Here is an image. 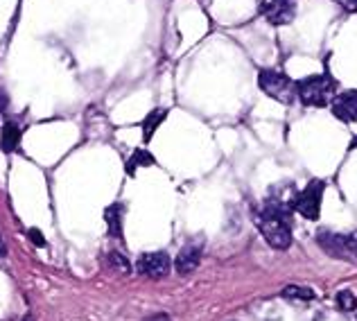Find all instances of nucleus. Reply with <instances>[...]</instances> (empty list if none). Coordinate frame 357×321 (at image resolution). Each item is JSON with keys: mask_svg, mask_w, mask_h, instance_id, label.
Returning a JSON list of instances; mask_svg holds the SVG:
<instances>
[{"mask_svg": "<svg viewBox=\"0 0 357 321\" xmlns=\"http://www.w3.org/2000/svg\"><path fill=\"white\" fill-rule=\"evenodd\" d=\"M258 87L262 93L269 98H274L280 105H294L296 100V84L287 77L283 70H274V68H265L258 73Z\"/></svg>", "mask_w": 357, "mask_h": 321, "instance_id": "7ed1b4c3", "label": "nucleus"}, {"mask_svg": "<svg viewBox=\"0 0 357 321\" xmlns=\"http://www.w3.org/2000/svg\"><path fill=\"white\" fill-rule=\"evenodd\" d=\"M289 213H292V206L274 200L267 202L265 209L256 213V224L269 247L283 251L292 244V217Z\"/></svg>", "mask_w": 357, "mask_h": 321, "instance_id": "f257e3e1", "label": "nucleus"}, {"mask_svg": "<svg viewBox=\"0 0 357 321\" xmlns=\"http://www.w3.org/2000/svg\"><path fill=\"white\" fill-rule=\"evenodd\" d=\"M337 301H340V308L342 310H349V313L357 308V299H355L353 292H349V290L340 292V294H337Z\"/></svg>", "mask_w": 357, "mask_h": 321, "instance_id": "2eb2a0df", "label": "nucleus"}, {"mask_svg": "<svg viewBox=\"0 0 357 321\" xmlns=\"http://www.w3.org/2000/svg\"><path fill=\"white\" fill-rule=\"evenodd\" d=\"M27 235H30V240L34 244H39V247H45V240H43V235H41L39 229H30V231H27Z\"/></svg>", "mask_w": 357, "mask_h": 321, "instance_id": "f3484780", "label": "nucleus"}, {"mask_svg": "<svg viewBox=\"0 0 357 321\" xmlns=\"http://www.w3.org/2000/svg\"><path fill=\"white\" fill-rule=\"evenodd\" d=\"M136 271L140 276L161 281L172 271V260L167 256V251H147L136 260Z\"/></svg>", "mask_w": 357, "mask_h": 321, "instance_id": "423d86ee", "label": "nucleus"}, {"mask_svg": "<svg viewBox=\"0 0 357 321\" xmlns=\"http://www.w3.org/2000/svg\"><path fill=\"white\" fill-rule=\"evenodd\" d=\"M340 3L344 7H349V9H357V0H340Z\"/></svg>", "mask_w": 357, "mask_h": 321, "instance_id": "6ab92c4d", "label": "nucleus"}, {"mask_svg": "<svg viewBox=\"0 0 357 321\" xmlns=\"http://www.w3.org/2000/svg\"><path fill=\"white\" fill-rule=\"evenodd\" d=\"M149 165H154V156L149 154L147 149H136V152L131 154L129 163H127V172L134 174L136 167H149Z\"/></svg>", "mask_w": 357, "mask_h": 321, "instance_id": "ddd939ff", "label": "nucleus"}, {"mask_svg": "<svg viewBox=\"0 0 357 321\" xmlns=\"http://www.w3.org/2000/svg\"><path fill=\"white\" fill-rule=\"evenodd\" d=\"M260 14L271 25H287L296 16V0H260Z\"/></svg>", "mask_w": 357, "mask_h": 321, "instance_id": "0eeeda50", "label": "nucleus"}, {"mask_svg": "<svg viewBox=\"0 0 357 321\" xmlns=\"http://www.w3.org/2000/svg\"><path fill=\"white\" fill-rule=\"evenodd\" d=\"M283 297L285 299H294V301H312L314 299V292L310 288H301V285H287L283 290Z\"/></svg>", "mask_w": 357, "mask_h": 321, "instance_id": "4468645a", "label": "nucleus"}, {"mask_svg": "<svg viewBox=\"0 0 357 321\" xmlns=\"http://www.w3.org/2000/svg\"><path fill=\"white\" fill-rule=\"evenodd\" d=\"M0 258H7V244L3 240V235H0Z\"/></svg>", "mask_w": 357, "mask_h": 321, "instance_id": "a211bd4d", "label": "nucleus"}, {"mask_svg": "<svg viewBox=\"0 0 357 321\" xmlns=\"http://www.w3.org/2000/svg\"><path fill=\"white\" fill-rule=\"evenodd\" d=\"M202 242H188L181 247V251L176 253V260H174V269L176 274H181V276H188L190 271H195L199 267L202 262Z\"/></svg>", "mask_w": 357, "mask_h": 321, "instance_id": "6e6552de", "label": "nucleus"}, {"mask_svg": "<svg viewBox=\"0 0 357 321\" xmlns=\"http://www.w3.org/2000/svg\"><path fill=\"white\" fill-rule=\"evenodd\" d=\"M122 213H125V206L118 204V202L105 209L107 229L111 233V238H116V240H122Z\"/></svg>", "mask_w": 357, "mask_h": 321, "instance_id": "f8f14e48", "label": "nucleus"}, {"mask_svg": "<svg viewBox=\"0 0 357 321\" xmlns=\"http://www.w3.org/2000/svg\"><path fill=\"white\" fill-rule=\"evenodd\" d=\"M324 181L321 179H312L303 191L294 195L292 202V211L298 215H303L305 220H317L319 213H321V197H324Z\"/></svg>", "mask_w": 357, "mask_h": 321, "instance_id": "39448f33", "label": "nucleus"}, {"mask_svg": "<svg viewBox=\"0 0 357 321\" xmlns=\"http://www.w3.org/2000/svg\"><path fill=\"white\" fill-rule=\"evenodd\" d=\"M109 260H111V265H114V269H118V271H122V274H127L129 271V262H127V258H122L120 253H111L109 256Z\"/></svg>", "mask_w": 357, "mask_h": 321, "instance_id": "dca6fc26", "label": "nucleus"}, {"mask_svg": "<svg viewBox=\"0 0 357 321\" xmlns=\"http://www.w3.org/2000/svg\"><path fill=\"white\" fill-rule=\"evenodd\" d=\"M21 138H23V129L18 122L7 120L3 125V131H0V149L7 154H14L21 149Z\"/></svg>", "mask_w": 357, "mask_h": 321, "instance_id": "9d476101", "label": "nucleus"}, {"mask_svg": "<svg viewBox=\"0 0 357 321\" xmlns=\"http://www.w3.org/2000/svg\"><path fill=\"white\" fill-rule=\"evenodd\" d=\"M147 321H170V317H167V315H154V317H149Z\"/></svg>", "mask_w": 357, "mask_h": 321, "instance_id": "aec40b11", "label": "nucleus"}, {"mask_svg": "<svg viewBox=\"0 0 357 321\" xmlns=\"http://www.w3.org/2000/svg\"><path fill=\"white\" fill-rule=\"evenodd\" d=\"M337 93V82L328 73L324 75H310L296 82V98L305 107H331V102Z\"/></svg>", "mask_w": 357, "mask_h": 321, "instance_id": "f03ea898", "label": "nucleus"}, {"mask_svg": "<svg viewBox=\"0 0 357 321\" xmlns=\"http://www.w3.org/2000/svg\"><path fill=\"white\" fill-rule=\"evenodd\" d=\"M165 118H167V109H152L143 118V122H140V129H143V140H145V143H149V140L154 138V134L158 131V127H161L163 122H165Z\"/></svg>", "mask_w": 357, "mask_h": 321, "instance_id": "9b49d317", "label": "nucleus"}, {"mask_svg": "<svg viewBox=\"0 0 357 321\" xmlns=\"http://www.w3.org/2000/svg\"><path fill=\"white\" fill-rule=\"evenodd\" d=\"M331 109L335 118H340L342 122H357V91H346L335 96Z\"/></svg>", "mask_w": 357, "mask_h": 321, "instance_id": "1a4fd4ad", "label": "nucleus"}, {"mask_svg": "<svg viewBox=\"0 0 357 321\" xmlns=\"http://www.w3.org/2000/svg\"><path fill=\"white\" fill-rule=\"evenodd\" d=\"M317 244L328 253V256L357 262V231H351V233L319 231Z\"/></svg>", "mask_w": 357, "mask_h": 321, "instance_id": "20e7f679", "label": "nucleus"}]
</instances>
